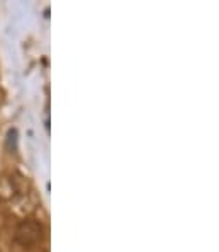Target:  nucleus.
Instances as JSON below:
<instances>
[{"label": "nucleus", "instance_id": "1", "mask_svg": "<svg viewBox=\"0 0 219 252\" xmlns=\"http://www.w3.org/2000/svg\"><path fill=\"white\" fill-rule=\"evenodd\" d=\"M43 237V227L34 220H24L16 230V240L21 246H36Z\"/></svg>", "mask_w": 219, "mask_h": 252}]
</instances>
